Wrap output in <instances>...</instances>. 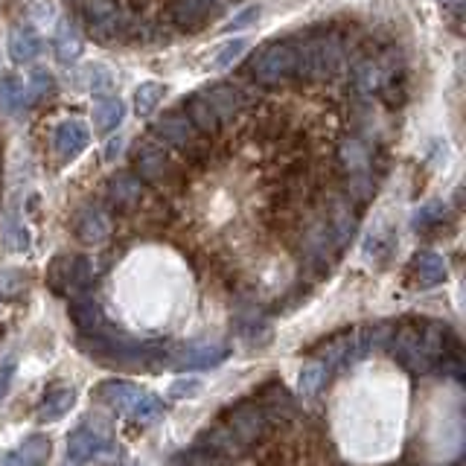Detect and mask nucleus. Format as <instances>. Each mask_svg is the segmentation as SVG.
I'll return each instance as SVG.
<instances>
[{
    "instance_id": "29",
    "label": "nucleus",
    "mask_w": 466,
    "mask_h": 466,
    "mask_svg": "<svg viewBox=\"0 0 466 466\" xmlns=\"http://www.w3.org/2000/svg\"><path fill=\"white\" fill-rule=\"evenodd\" d=\"M327 376H329V368L324 361H315L309 368H303L300 373V393L303 397H315V393L327 385Z\"/></svg>"
},
{
    "instance_id": "13",
    "label": "nucleus",
    "mask_w": 466,
    "mask_h": 466,
    "mask_svg": "<svg viewBox=\"0 0 466 466\" xmlns=\"http://www.w3.org/2000/svg\"><path fill=\"white\" fill-rule=\"evenodd\" d=\"M70 318H73V324L79 327L82 335H106L111 329L106 312H102L99 303L94 298H87V295L73 298V303H70Z\"/></svg>"
},
{
    "instance_id": "11",
    "label": "nucleus",
    "mask_w": 466,
    "mask_h": 466,
    "mask_svg": "<svg viewBox=\"0 0 466 466\" xmlns=\"http://www.w3.org/2000/svg\"><path fill=\"white\" fill-rule=\"evenodd\" d=\"M73 233H76V239L87 245H99L108 239L111 218L106 210L96 208V204H85V208H79L76 216H73Z\"/></svg>"
},
{
    "instance_id": "21",
    "label": "nucleus",
    "mask_w": 466,
    "mask_h": 466,
    "mask_svg": "<svg viewBox=\"0 0 466 466\" xmlns=\"http://www.w3.org/2000/svg\"><path fill=\"white\" fill-rule=\"evenodd\" d=\"M169 15L181 29H198L213 12L204 0H169Z\"/></svg>"
},
{
    "instance_id": "38",
    "label": "nucleus",
    "mask_w": 466,
    "mask_h": 466,
    "mask_svg": "<svg viewBox=\"0 0 466 466\" xmlns=\"http://www.w3.org/2000/svg\"><path fill=\"white\" fill-rule=\"evenodd\" d=\"M12 376H15V359H4V364H0V400L6 397V390H9V382H12Z\"/></svg>"
},
{
    "instance_id": "15",
    "label": "nucleus",
    "mask_w": 466,
    "mask_h": 466,
    "mask_svg": "<svg viewBox=\"0 0 466 466\" xmlns=\"http://www.w3.org/2000/svg\"><path fill=\"white\" fill-rule=\"evenodd\" d=\"M9 58L15 65H29L35 62L41 53V35L35 33L33 24H18L9 33Z\"/></svg>"
},
{
    "instance_id": "18",
    "label": "nucleus",
    "mask_w": 466,
    "mask_h": 466,
    "mask_svg": "<svg viewBox=\"0 0 466 466\" xmlns=\"http://www.w3.org/2000/svg\"><path fill=\"white\" fill-rule=\"evenodd\" d=\"M47 458H50V441L41 434H33L15 451H9V455L0 461V466H44Z\"/></svg>"
},
{
    "instance_id": "16",
    "label": "nucleus",
    "mask_w": 466,
    "mask_h": 466,
    "mask_svg": "<svg viewBox=\"0 0 466 466\" xmlns=\"http://www.w3.org/2000/svg\"><path fill=\"white\" fill-rule=\"evenodd\" d=\"M140 397H143L140 388H135L131 382H120V379H108V382H102L96 388V400L111 405L114 411H120V414H131V408L137 405Z\"/></svg>"
},
{
    "instance_id": "19",
    "label": "nucleus",
    "mask_w": 466,
    "mask_h": 466,
    "mask_svg": "<svg viewBox=\"0 0 466 466\" xmlns=\"http://www.w3.org/2000/svg\"><path fill=\"white\" fill-rule=\"evenodd\" d=\"M76 405V390L67 385H56L44 393L41 408H38V420L41 422H56L62 420L65 414H70V408Z\"/></svg>"
},
{
    "instance_id": "9",
    "label": "nucleus",
    "mask_w": 466,
    "mask_h": 466,
    "mask_svg": "<svg viewBox=\"0 0 466 466\" xmlns=\"http://www.w3.org/2000/svg\"><path fill=\"white\" fill-rule=\"evenodd\" d=\"M106 193H108L111 210L126 213V210L140 208V201L146 196V184L137 178L135 172H116V175H111V178H108Z\"/></svg>"
},
{
    "instance_id": "31",
    "label": "nucleus",
    "mask_w": 466,
    "mask_h": 466,
    "mask_svg": "<svg viewBox=\"0 0 466 466\" xmlns=\"http://www.w3.org/2000/svg\"><path fill=\"white\" fill-rule=\"evenodd\" d=\"M4 239H6V248L9 251H26L29 248V233H26V228L18 222V216H6V228H4Z\"/></svg>"
},
{
    "instance_id": "23",
    "label": "nucleus",
    "mask_w": 466,
    "mask_h": 466,
    "mask_svg": "<svg viewBox=\"0 0 466 466\" xmlns=\"http://www.w3.org/2000/svg\"><path fill=\"white\" fill-rule=\"evenodd\" d=\"M411 268H414V277L422 283V286H434V283H443L446 280V262L441 254H434V251H420L411 262Z\"/></svg>"
},
{
    "instance_id": "3",
    "label": "nucleus",
    "mask_w": 466,
    "mask_h": 466,
    "mask_svg": "<svg viewBox=\"0 0 466 466\" xmlns=\"http://www.w3.org/2000/svg\"><path fill=\"white\" fill-rule=\"evenodd\" d=\"M152 137L157 143L172 146V149L184 152L187 157H193V160H204L210 155V140L198 135L196 126L189 123V116L181 108L167 111L164 116H157V120L152 123Z\"/></svg>"
},
{
    "instance_id": "22",
    "label": "nucleus",
    "mask_w": 466,
    "mask_h": 466,
    "mask_svg": "<svg viewBox=\"0 0 466 466\" xmlns=\"http://www.w3.org/2000/svg\"><path fill=\"white\" fill-rule=\"evenodd\" d=\"M126 116V106L120 96H99L96 106H94V128L99 131V135H108V131H114L116 126L123 123Z\"/></svg>"
},
{
    "instance_id": "4",
    "label": "nucleus",
    "mask_w": 466,
    "mask_h": 466,
    "mask_svg": "<svg viewBox=\"0 0 466 466\" xmlns=\"http://www.w3.org/2000/svg\"><path fill=\"white\" fill-rule=\"evenodd\" d=\"M218 426H225L233 441H237L242 449H248V446L259 443L262 437L271 431L274 422L266 411H262V405L257 400H245L239 405L228 408L225 417L218 420Z\"/></svg>"
},
{
    "instance_id": "24",
    "label": "nucleus",
    "mask_w": 466,
    "mask_h": 466,
    "mask_svg": "<svg viewBox=\"0 0 466 466\" xmlns=\"http://www.w3.org/2000/svg\"><path fill=\"white\" fill-rule=\"evenodd\" d=\"M82 56V35L79 29L73 26L70 21H62L58 24V33H56V58L58 62H76V58Z\"/></svg>"
},
{
    "instance_id": "12",
    "label": "nucleus",
    "mask_w": 466,
    "mask_h": 466,
    "mask_svg": "<svg viewBox=\"0 0 466 466\" xmlns=\"http://www.w3.org/2000/svg\"><path fill=\"white\" fill-rule=\"evenodd\" d=\"M108 449H114L111 437L102 434L99 429H91V426H82L67 437V461H73V463H85Z\"/></svg>"
},
{
    "instance_id": "8",
    "label": "nucleus",
    "mask_w": 466,
    "mask_h": 466,
    "mask_svg": "<svg viewBox=\"0 0 466 466\" xmlns=\"http://www.w3.org/2000/svg\"><path fill=\"white\" fill-rule=\"evenodd\" d=\"M82 18L91 29V35L99 41H111L120 35L123 12L116 0H82Z\"/></svg>"
},
{
    "instance_id": "25",
    "label": "nucleus",
    "mask_w": 466,
    "mask_h": 466,
    "mask_svg": "<svg viewBox=\"0 0 466 466\" xmlns=\"http://www.w3.org/2000/svg\"><path fill=\"white\" fill-rule=\"evenodd\" d=\"M26 106V85L15 73L0 76V108L9 114H18Z\"/></svg>"
},
{
    "instance_id": "5",
    "label": "nucleus",
    "mask_w": 466,
    "mask_h": 466,
    "mask_svg": "<svg viewBox=\"0 0 466 466\" xmlns=\"http://www.w3.org/2000/svg\"><path fill=\"white\" fill-rule=\"evenodd\" d=\"M135 175L143 184H152L157 189H164V187H172L181 178V167L172 160V155L167 152L164 143L146 140L135 152Z\"/></svg>"
},
{
    "instance_id": "2",
    "label": "nucleus",
    "mask_w": 466,
    "mask_h": 466,
    "mask_svg": "<svg viewBox=\"0 0 466 466\" xmlns=\"http://www.w3.org/2000/svg\"><path fill=\"white\" fill-rule=\"evenodd\" d=\"M245 73L262 87H274V85L295 79V38L266 44V47L245 65Z\"/></svg>"
},
{
    "instance_id": "34",
    "label": "nucleus",
    "mask_w": 466,
    "mask_h": 466,
    "mask_svg": "<svg viewBox=\"0 0 466 466\" xmlns=\"http://www.w3.org/2000/svg\"><path fill=\"white\" fill-rule=\"evenodd\" d=\"M393 251V239L388 237V233H376V237H370V242L364 245V254L373 257V259H388Z\"/></svg>"
},
{
    "instance_id": "32",
    "label": "nucleus",
    "mask_w": 466,
    "mask_h": 466,
    "mask_svg": "<svg viewBox=\"0 0 466 466\" xmlns=\"http://www.w3.org/2000/svg\"><path fill=\"white\" fill-rule=\"evenodd\" d=\"M53 91V76L44 67H35L33 76H29V85H26V106L29 102H38L44 96H50Z\"/></svg>"
},
{
    "instance_id": "28",
    "label": "nucleus",
    "mask_w": 466,
    "mask_h": 466,
    "mask_svg": "<svg viewBox=\"0 0 466 466\" xmlns=\"http://www.w3.org/2000/svg\"><path fill=\"white\" fill-rule=\"evenodd\" d=\"M160 414H164V400L157 397V393H143V397L137 400V405L131 408V420L140 422V426H146V422H155Z\"/></svg>"
},
{
    "instance_id": "7",
    "label": "nucleus",
    "mask_w": 466,
    "mask_h": 466,
    "mask_svg": "<svg viewBox=\"0 0 466 466\" xmlns=\"http://www.w3.org/2000/svg\"><path fill=\"white\" fill-rule=\"evenodd\" d=\"M198 96L208 102L210 106V111L216 114V120L218 123H233L237 116L251 106V94L245 91L242 85H237V82H216V85H210V87H204V91H198Z\"/></svg>"
},
{
    "instance_id": "14",
    "label": "nucleus",
    "mask_w": 466,
    "mask_h": 466,
    "mask_svg": "<svg viewBox=\"0 0 466 466\" xmlns=\"http://www.w3.org/2000/svg\"><path fill=\"white\" fill-rule=\"evenodd\" d=\"M228 359V347H218V344H189L184 347L178 359H172V368L178 370H208L222 364Z\"/></svg>"
},
{
    "instance_id": "1",
    "label": "nucleus",
    "mask_w": 466,
    "mask_h": 466,
    "mask_svg": "<svg viewBox=\"0 0 466 466\" xmlns=\"http://www.w3.org/2000/svg\"><path fill=\"white\" fill-rule=\"evenodd\" d=\"M451 347H458V339L451 335L449 327L441 320H414V324H402L390 332L388 350L405 370L411 373H429L434 364L449 353Z\"/></svg>"
},
{
    "instance_id": "35",
    "label": "nucleus",
    "mask_w": 466,
    "mask_h": 466,
    "mask_svg": "<svg viewBox=\"0 0 466 466\" xmlns=\"http://www.w3.org/2000/svg\"><path fill=\"white\" fill-rule=\"evenodd\" d=\"M201 390V382L198 379H178L172 388H169V400H184V397H196Z\"/></svg>"
},
{
    "instance_id": "30",
    "label": "nucleus",
    "mask_w": 466,
    "mask_h": 466,
    "mask_svg": "<svg viewBox=\"0 0 466 466\" xmlns=\"http://www.w3.org/2000/svg\"><path fill=\"white\" fill-rule=\"evenodd\" d=\"M443 218H446V208H443L441 201H431V204H426V208H420V210L414 213L411 228L420 230V233H429L431 228L443 225Z\"/></svg>"
},
{
    "instance_id": "17",
    "label": "nucleus",
    "mask_w": 466,
    "mask_h": 466,
    "mask_svg": "<svg viewBox=\"0 0 466 466\" xmlns=\"http://www.w3.org/2000/svg\"><path fill=\"white\" fill-rule=\"evenodd\" d=\"M350 85L359 96H373L379 94V85H382V65H379L376 56H359L350 70Z\"/></svg>"
},
{
    "instance_id": "20",
    "label": "nucleus",
    "mask_w": 466,
    "mask_h": 466,
    "mask_svg": "<svg viewBox=\"0 0 466 466\" xmlns=\"http://www.w3.org/2000/svg\"><path fill=\"white\" fill-rule=\"evenodd\" d=\"M181 111L189 116V123L196 126L198 135H201V137H208V140L216 137V135H218V128H222V123L216 120V114L210 111V106H208V102H204L198 94H193L189 99H184V108H181Z\"/></svg>"
},
{
    "instance_id": "6",
    "label": "nucleus",
    "mask_w": 466,
    "mask_h": 466,
    "mask_svg": "<svg viewBox=\"0 0 466 466\" xmlns=\"http://www.w3.org/2000/svg\"><path fill=\"white\" fill-rule=\"evenodd\" d=\"M94 280V266L91 259L82 257V254H58L50 262V271H47V286L56 291V295H65V291H73L79 295Z\"/></svg>"
},
{
    "instance_id": "37",
    "label": "nucleus",
    "mask_w": 466,
    "mask_h": 466,
    "mask_svg": "<svg viewBox=\"0 0 466 466\" xmlns=\"http://www.w3.org/2000/svg\"><path fill=\"white\" fill-rule=\"evenodd\" d=\"M257 18H259V6H251V9L239 12L237 18H233V21L228 24V29H245V26H251Z\"/></svg>"
},
{
    "instance_id": "36",
    "label": "nucleus",
    "mask_w": 466,
    "mask_h": 466,
    "mask_svg": "<svg viewBox=\"0 0 466 466\" xmlns=\"http://www.w3.org/2000/svg\"><path fill=\"white\" fill-rule=\"evenodd\" d=\"M111 87V76L106 73V67H91V91L99 96H108L106 91Z\"/></svg>"
},
{
    "instance_id": "39",
    "label": "nucleus",
    "mask_w": 466,
    "mask_h": 466,
    "mask_svg": "<svg viewBox=\"0 0 466 466\" xmlns=\"http://www.w3.org/2000/svg\"><path fill=\"white\" fill-rule=\"evenodd\" d=\"M120 149H123V137H114V140L108 143V149H106V157L114 160L116 155H120Z\"/></svg>"
},
{
    "instance_id": "26",
    "label": "nucleus",
    "mask_w": 466,
    "mask_h": 466,
    "mask_svg": "<svg viewBox=\"0 0 466 466\" xmlns=\"http://www.w3.org/2000/svg\"><path fill=\"white\" fill-rule=\"evenodd\" d=\"M164 94H167V87L160 85V82H143L135 91V111H137V116H149L160 106Z\"/></svg>"
},
{
    "instance_id": "33",
    "label": "nucleus",
    "mask_w": 466,
    "mask_h": 466,
    "mask_svg": "<svg viewBox=\"0 0 466 466\" xmlns=\"http://www.w3.org/2000/svg\"><path fill=\"white\" fill-rule=\"evenodd\" d=\"M245 50H248V41H245V38H233V41H228L225 47L216 53L213 67H216V70H228V67H233V62H239Z\"/></svg>"
},
{
    "instance_id": "27",
    "label": "nucleus",
    "mask_w": 466,
    "mask_h": 466,
    "mask_svg": "<svg viewBox=\"0 0 466 466\" xmlns=\"http://www.w3.org/2000/svg\"><path fill=\"white\" fill-rule=\"evenodd\" d=\"M26 271L21 268H4L0 271V300L9 303V300H18L24 295V289H26Z\"/></svg>"
},
{
    "instance_id": "10",
    "label": "nucleus",
    "mask_w": 466,
    "mask_h": 466,
    "mask_svg": "<svg viewBox=\"0 0 466 466\" xmlns=\"http://www.w3.org/2000/svg\"><path fill=\"white\" fill-rule=\"evenodd\" d=\"M87 143H91V131H87L82 120H65L53 131V149L62 164L76 160L87 149Z\"/></svg>"
}]
</instances>
